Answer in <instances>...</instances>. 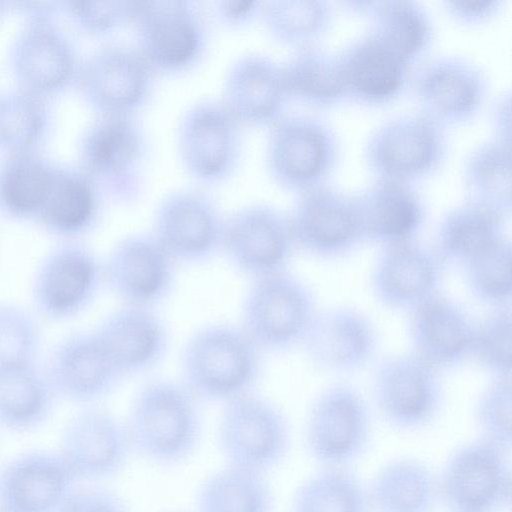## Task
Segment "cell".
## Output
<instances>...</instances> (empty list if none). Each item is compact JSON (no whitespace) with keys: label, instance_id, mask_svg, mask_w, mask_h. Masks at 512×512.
Returning <instances> with one entry per match:
<instances>
[{"label":"cell","instance_id":"obj_1","mask_svg":"<svg viewBox=\"0 0 512 512\" xmlns=\"http://www.w3.org/2000/svg\"><path fill=\"white\" fill-rule=\"evenodd\" d=\"M124 420L134 454L156 466L185 463L200 443L199 400L181 382H147L135 394Z\"/></svg>","mask_w":512,"mask_h":512},{"label":"cell","instance_id":"obj_2","mask_svg":"<svg viewBox=\"0 0 512 512\" xmlns=\"http://www.w3.org/2000/svg\"><path fill=\"white\" fill-rule=\"evenodd\" d=\"M261 354L240 326H203L183 348L181 383L199 401L224 404L254 391L261 373Z\"/></svg>","mask_w":512,"mask_h":512},{"label":"cell","instance_id":"obj_3","mask_svg":"<svg viewBox=\"0 0 512 512\" xmlns=\"http://www.w3.org/2000/svg\"><path fill=\"white\" fill-rule=\"evenodd\" d=\"M217 442L225 464L267 475L288 456L292 431L282 409L252 391L222 404Z\"/></svg>","mask_w":512,"mask_h":512},{"label":"cell","instance_id":"obj_4","mask_svg":"<svg viewBox=\"0 0 512 512\" xmlns=\"http://www.w3.org/2000/svg\"><path fill=\"white\" fill-rule=\"evenodd\" d=\"M510 451L477 436L457 446L437 474L448 512H504L511 500Z\"/></svg>","mask_w":512,"mask_h":512},{"label":"cell","instance_id":"obj_5","mask_svg":"<svg viewBox=\"0 0 512 512\" xmlns=\"http://www.w3.org/2000/svg\"><path fill=\"white\" fill-rule=\"evenodd\" d=\"M316 312L307 285L284 270L254 279L240 327L261 352L285 351L301 345Z\"/></svg>","mask_w":512,"mask_h":512},{"label":"cell","instance_id":"obj_6","mask_svg":"<svg viewBox=\"0 0 512 512\" xmlns=\"http://www.w3.org/2000/svg\"><path fill=\"white\" fill-rule=\"evenodd\" d=\"M372 439L370 409L354 387L334 384L316 397L306 418L304 445L319 468H351Z\"/></svg>","mask_w":512,"mask_h":512},{"label":"cell","instance_id":"obj_7","mask_svg":"<svg viewBox=\"0 0 512 512\" xmlns=\"http://www.w3.org/2000/svg\"><path fill=\"white\" fill-rule=\"evenodd\" d=\"M145 154V135L132 114H98L78 145L79 167L121 201L138 196Z\"/></svg>","mask_w":512,"mask_h":512},{"label":"cell","instance_id":"obj_8","mask_svg":"<svg viewBox=\"0 0 512 512\" xmlns=\"http://www.w3.org/2000/svg\"><path fill=\"white\" fill-rule=\"evenodd\" d=\"M339 153L334 129L318 118L281 116L270 124L266 166L273 180L287 190L300 193L326 183Z\"/></svg>","mask_w":512,"mask_h":512},{"label":"cell","instance_id":"obj_9","mask_svg":"<svg viewBox=\"0 0 512 512\" xmlns=\"http://www.w3.org/2000/svg\"><path fill=\"white\" fill-rule=\"evenodd\" d=\"M447 152L445 128L417 111L386 119L369 134L364 160L376 178L413 184L433 174Z\"/></svg>","mask_w":512,"mask_h":512},{"label":"cell","instance_id":"obj_10","mask_svg":"<svg viewBox=\"0 0 512 512\" xmlns=\"http://www.w3.org/2000/svg\"><path fill=\"white\" fill-rule=\"evenodd\" d=\"M104 283L102 261L80 240H61L39 261L30 295L38 317L71 320L94 301Z\"/></svg>","mask_w":512,"mask_h":512},{"label":"cell","instance_id":"obj_11","mask_svg":"<svg viewBox=\"0 0 512 512\" xmlns=\"http://www.w3.org/2000/svg\"><path fill=\"white\" fill-rule=\"evenodd\" d=\"M439 373L412 353L382 359L372 384L373 402L382 420L399 432L429 426L444 401Z\"/></svg>","mask_w":512,"mask_h":512},{"label":"cell","instance_id":"obj_12","mask_svg":"<svg viewBox=\"0 0 512 512\" xmlns=\"http://www.w3.org/2000/svg\"><path fill=\"white\" fill-rule=\"evenodd\" d=\"M57 451L80 483L116 477L134 454L125 420L98 404L81 407L66 421Z\"/></svg>","mask_w":512,"mask_h":512},{"label":"cell","instance_id":"obj_13","mask_svg":"<svg viewBox=\"0 0 512 512\" xmlns=\"http://www.w3.org/2000/svg\"><path fill=\"white\" fill-rule=\"evenodd\" d=\"M241 124L220 99H202L181 115L176 132L183 169L203 182H216L234 170L241 151Z\"/></svg>","mask_w":512,"mask_h":512},{"label":"cell","instance_id":"obj_14","mask_svg":"<svg viewBox=\"0 0 512 512\" xmlns=\"http://www.w3.org/2000/svg\"><path fill=\"white\" fill-rule=\"evenodd\" d=\"M295 247L288 216L272 205L248 204L225 217L221 250L253 279L286 270Z\"/></svg>","mask_w":512,"mask_h":512},{"label":"cell","instance_id":"obj_15","mask_svg":"<svg viewBox=\"0 0 512 512\" xmlns=\"http://www.w3.org/2000/svg\"><path fill=\"white\" fill-rule=\"evenodd\" d=\"M224 220L206 192L177 189L158 203L151 234L175 263H201L221 250Z\"/></svg>","mask_w":512,"mask_h":512},{"label":"cell","instance_id":"obj_16","mask_svg":"<svg viewBox=\"0 0 512 512\" xmlns=\"http://www.w3.org/2000/svg\"><path fill=\"white\" fill-rule=\"evenodd\" d=\"M131 23L137 35L136 48L153 71L183 70L203 49V24L189 1H136Z\"/></svg>","mask_w":512,"mask_h":512},{"label":"cell","instance_id":"obj_17","mask_svg":"<svg viewBox=\"0 0 512 512\" xmlns=\"http://www.w3.org/2000/svg\"><path fill=\"white\" fill-rule=\"evenodd\" d=\"M152 74L137 48L110 43L80 61L75 81L98 114H132L148 96Z\"/></svg>","mask_w":512,"mask_h":512},{"label":"cell","instance_id":"obj_18","mask_svg":"<svg viewBox=\"0 0 512 512\" xmlns=\"http://www.w3.org/2000/svg\"><path fill=\"white\" fill-rule=\"evenodd\" d=\"M288 218L295 246L316 257L342 256L361 241L353 194L327 183L298 193Z\"/></svg>","mask_w":512,"mask_h":512},{"label":"cell","instance_id":"obj_19","mask_svg":"<svg viewBox=\"0 0 512 512\" xmlns=\"http://www.w3.org/2000/svg\"><path fill=\"white\" fill-rule=\"evenodd\" d=\"M413 90L419 111L445 128L475 117L486 98L487 78L464 57L437 56L416 72Z\"/></svg>","mask_w":512,"mask_h":512},{"label":"cell","instance_id":"obj_20","mask_svg":"<svg viewBox=\"0 0 512 512\" xmlns=\"http://www.w3.org/2000/svg\"><path fill=\"white\" fill-rule=\"evenodd\" d=\"M102 266L104 283L127 305L151 308L174 284L175 261L151 233L120 239Z\"/></svg>","mask_w":512,"mask_h":512},{"label":"cell","instance_id":"obj_21","mask_svg":"<svg viewBox=\"0 0 512 512\" xmlns=\"http://www.w3.org/2000/svg\"><path fill=\"white\" fill-rule=\"evenodd\" d=\"M43 366L58 398L81 407L96 405L122 378L94 330L63 336Z\"/></svg>","mask_w":512,"mask_h":512},{"label":"cell","instance_id":"obj_22","mask_svg":"<svg viewBox=\"0 0 512 512\" xmlns=\"http://www.w3.org/2000/svg\"><path fill=\"white\" fill-rule=\"evenodd\" d=\"M79 484L57 449L23 451L0 469V509L60 512Z\"/></svg>","mask_w":512,"mask_h":512},{"label":"cell","instance_id":"obj_23","mask_svg":"<svg viewBox=\"0 0 512 512\" xmlns=\"http://www.w3.org/2000/svg\"><path fill=\"white\" fill-rule=\"evenodd\" d=\"M8 59L18 87L43 97L75 80L81 61L53 21H28L12 40Z\"/></svg>","mask_w":512,"mask_h":512},{"label":"cell","instance_id":"obj_24","mask_svg":"<svg viewBox=\"0 0 512 512\" xmlns=\"http://www.w3.org/2000/svg\"><path fill=\"white\" fill-rule=\"evenodd\" d=\"M309 362L329 373H350L365 366L377 346L373 323L348 307L317 311L301 343Z\"/></svg>","mask_w":512,"mask_h":512},{"label":"cell","instance_id":"obj_25","mask_svg":"<svg viewBox=\"0 0 512 512\" xmlns=\"http://www.w3.org/2000/svg\"><path fill=\"white\" fill-rule=\"evenodd\" d=\"M443 263L433 249L416 240L383 247L371 276L376 299L393 310H409L434 296Z\"/></svg>","mask_w":512,"mask_h":512},{"label":"cell","instance_id":"obj_26","mask_svg":"<svg viewBox=\"0 0 512 512\" xmlns=\"http://www.w3.org/2000/svg\"><path fill=\"white\" fill-rule=\"evenodd\" d=\"M353 196L361 241L385 247L415 240L422 229L425 207L413 184L376 178Z\"/></svg>","mask_w":512,"mask_h":512},{"label":"cell","instance_id":"obj_27","mask_svg":"<svg viewBox=\"0 0 512 512\" xmlns=\"http://www.w3.org/2000/svg\"><path fill=\"white\" fill-rule=\"evenodd\" d=\"M473 329L463 308L437 293L410 311L411 353L438 372L454 368L469 357Z\"/></svg>","mask_w":512,"mask_h":512},{"label":"cell","instance_id":"obj_28","mask_svg":"<svg viewBox=\"0 0 512 512\" xmlns=\"http://www.w3.org/2000/svg\"><path fill=\"white\" fill-rule=\"evenodd\" d=\"M287 99L281 63L266 54L245 53L225 72L220 100L241 125L272 124Z\"/></svg>","mask_w":512,"mask_h":512},{"label":"cell","instance_id":"obj_29","mask_svg":"<svg viewBox=\"0 0 512 512\" xmlns=\"http://www.w3.org/2000/svg\"><path fill=\"white\" fill-rule=\"evenodd\" d=\"M93 330L122 377L151 369L168 347L167 328L148 307L124 304Z\"/></svg>","mask_w":512,"mask_h":512},{"label":"cell","instance_id":"obj_30","mask_svg":"<svg viewBox=\"0 0 512 512\" xmlns=\"http://www.w3.org/2000/svg\"><path fill=\"white\" fill-rule=\"evenodd\" d=\"M345 97L366 105H383L403 90L410 65L369 32L337 53Z\"/></svg>","mask_w":512,"mask_h":512},{"label":"cell","instance_id":"obj_31","mask_svg":"<svg viewBox=\"0 0 512 512\" xmlns=\"http://www.w3.org/2000/svg\"><path fill=\"white\" fill-rule=\"evenodd\" d=\"M99 188L79 166L56 165L52 183L36 222L61 240H79L95 223Z\"/></svg>","mask_w":512,"mask_h":512},{"label":"cell","instance_id":"obj_32","mask_svg":"<svg viewBox=\"0 0 512 512\" xmlns=\"http://www.w3.org/2000/svg\"><path fill=\"white\" fill-rule=\"evenodd\" d=\"M59 400L43 364L0 369V430L25 434L52 416Z\"/></svg>","mask_w":512,"mask_h":512},{"label":"cell","instance_id":"obj_33","mask_svg":"<svg viewBox=\"0 0 512 512\" xmlns=\"http://www.w3.org/2000/svg\"><path fill=\"white\" fill-rule=\"evenodd\" d=\"M367 489L371 512H434L439 504L437 474L418 458L385 462Z\"/></svg>","mask_w":512,"mask_h":512},{"label":"cell","instance_id":"obj_34","mask_svg":"<svg viewBox=\"0 0 512 512\" xmlns=\"http://www.w3.org/2000/svg\"><path fill=\"white\" fill-rule=\"evenodd\" d=\"M508 218L466 199L449 209L437 228L434 252L442 263L463 265L505 238Z\"/></svg>","mask_w":512,"mask_h":512},{"label":"cell","instance_id":"obj_35","mask_svg":"<svg viewBox=\"0 0 512 512\" xmlns=\"http://www.w3.org/2000/svg\"><path fill=\"white\" fill-rule=\"evenodd\" d=\"M361 14L371 20L367 32L411 65L430 46L433 24L427 10L413 0L368 1Z\"/></svg>","mask_w":512,"mask_h":512},{"label":"cell","instance_id":"obj_36","mask_svg":"<svg viewBox=\"0 0 512 512\" xmlns=\"http://www.w3.org/2000/svg\"><path fill=\"white\" fill-rule=\"evenodd\" d=\"M287 98L315 108H328L345 97L337 53L309 44L281 63Z\"/></svg>","mask_w":512,"mask_h":512},{"label":"cell","instance_id":"obj_37","mask_svg":"<svg viewBox=\"0 0 512 512\" xmlns=\"http://www.w3.org/2000/svg\"><path fill=\"white\" fill-rule=\"evenodd\" d=\"M55 168L36 150L6 155L0 162V213L14 220L36 221Z\"/></svg>","mask_w":512,"mask_h":512},{"label":"cell","instance_id":"obj_38","mask_svg":"<svg viewBox=\"0 0 512 512\" xmlns=\"http://www.w3.org/2000/svg\"><path fill=\"white\" fill-rule=\"evenodd\" d=\"M511 142L490 138L467 155L462 180L466 199L509 217L512 208Z\"/></svg>","mask_w":512,"mask_h":512},{"label":"cell","instance_id":"obj_39","mask_svg":"<svg viewBox=\"0 0 512 512\" xmlns=\"http://www.w3.org/2000/svg\"><path fill=\"white\" fill-rule=\"evenodd\" d=\"M267 475L225 464L199 485L194 512H273Z\"/></svg>","mask_w":512,"mask_h":512},{"label":"cell","instance_id":"obj_40","mask_svg":"<svg viewBox=\"0 0 512 512\" xmlns=\"http://www.w3.org/2000/svg\"><path fill=\"white\" fill-rule=\"evenodd\" d=\"M290 512H371L367 484L351 468H319L296 488Z\"/></svg>","mask_w":512,"mask_h":512},{"label":"cell","instance_id":"obj_41","mask_svg":"<svg viewBox=\"0 0 512 512\" xmlns=\"http://www.w3.org/2000/svg\"><path fill=\"white\" fill-rule=\"evenodd\" d=\"M49 125L46 97L20 87L0 92V151L8 155L35 150Z\"/></svg>","mask_w":512,"mask_h":512},{"label":"cell","instance_id":"obj_42","mask_svg":"<svg viewBox=\"0 0 512 512\" xmlns=\"http://www.w3.org/2000/svg\"><path fill=\"white\" fill-rule=\"evenodd\" d=\"M260 11L272 37L297 47L314 44L334 19L333 6L326 0H270Z\"/></svg>","mask_w":512,"mask_h":512},{"label":"cell","instance_id":"obj_43","mask_svg":"<svg viewBox=\"0 0 512 512\" xmlns=\"http://www.w3.org/2000/svg\"><path fill=\"white\" fill-rule=\"evenodd\" d=\"M466 285L481 302L496 307L510 305L511 244L506 237L462 265Z\"/></svg>","mask_w":512,"mask_h":512},{"label":"cell","instance_id":"obj_44","mask_svg":"<svg viewBox=\"0 0 512 512\" xmlns=\"http://www.w3.org/2000/svg\"><path fill=\"white\" fill-rule=\"evenodd\" d=\"M43 334L35 312L0 302V369L39 362Z\"/></svg>","mask_w":512,"mask_h":512},{"label":"cell","instance_id":"obj_45","mask_svg":"<svg viewBox=\"0 0 512 512\" xmlns=\"http://www.w3.org/2000/svg\"><path fill=\"white\" fill-rule=\"evenodd\" d=\"M510 306L496 307L474 324L469 357L497 377L511 376Z\"/></svg>","mask_w":512,"mask_h":512},{"label":"cell","instance_id":"obj_46","mask_svg":"<svg viewBox=\"0 0 512 512\" xmlns=\"http://www.w3.org/2000/svg\"><path fill=\"white\" fill-rule=\"evenodd\" d=\"M480 437L508 450L512 447L511 376L495 378L480 394L474 410Z\"/></svg>","mask_w":512,"mask_h":512},{"label":"cell","instance_id":"obj_47","mask_svg":"<svg viewBox=\"0 0 512 512\" xmlns=\"http://www.w3.org/2000/svg\"><path fill=\"white\" fill-rule=\"evenodd\" d=\"M136 1H68L65 9L83 30L103 34L132 21Z\"/></svg>","mask_w":512,"mask_h":512},{"label":"cell","instance_id":"obj_48","mask_svg":"<svg viewBox=\"0 0 512 512\" xmlns=\"http://www.w3.org/2000/svg\"><path fill=\"white\" fill-rule=\"evenodd\" d=\"M60 512H130L121 495L102 483H80Z\"/></svg>","mask_w":512,"mask_h":512},{"label":"cell","instance_id":"obj_49","mask_svg":"<svg viewBox=\"0 0 512 512\" xmlns=\"http://www.w3.org/2000/svg\"><path fill=\"white\" fill-rule=\"evenodd\" d=\"M503 0H445L444 9L458 24L479 25L493 18L501 9Z\"/></svg>","mask_w":512,"mask_h":512},{"label":"cell","instance_id":"obj_50","mask_svg":"<svg viewBox=\"0 0 512 512\" xmlns=\"http://www.w3.org/2000/svg\"><path fill=\"white\" fill-rule=\"evenodd\" d=\"M261 8L255 0H221L216 3L217 14L230 25H241L249 21Z\"/></svg>","mask_w":512,"mask_h":512},{"label":"cell","instance_id":"obj_51","mask_svg":"<svg viewBox=\"0 0 512 512\" xmlns=\"http://www.w3.org/2000/svg\"><path fill=\"white\" fill-rule=\"evenodd\" d=\"M494 138L511 142V97L503 93L497 99L492 111Z\"/></svg>","mask_w":512,"mask_h":512},{"label":"cell","instance_id":"obj_52","mask_svg":"<svg viewBox=\"0 0 512 512\" xmlns=\"http://www.w3.org/2000/svg\"><path fill=\"white\" fill-rule=\"evenodd\" d=\"M16 7L28 17V21H52L55 13L61 8L60 3L50 1H20Z\"/></svg>","mask_w":512,"mask_h":512},{"label":"cell","instance_id":"obj_53","mask_svg":"<svg viewBox=\"0 0 512 512\" xmlns=\"http://www.w3.org/2000/svg\"><path fill=\"white\" fill-rule=\"evenodd\" d=\"M0 512H4L2 509H0Z\"/></svg>","mask_w":512,"mask_h":512},{"label":"cell","instance_id":"obj_54","mask_svg":"<svg viewBox=\"0 0 512 512\" xmlns=\"http://www.w3.org/2000/svg\"><path fill=\"white\" fill-rule=\"evenodd\" d=\"M0 7H1V3H0Z\"/></svg>","mask_w":512,"mask_h":512},{"label":"cell","instance_id":"obj_55","mask_svg":"<svg viewBox=\"0 0 512 512\" xmlns=\"http://www.w3.org/2000/svg\"><path fill=\"white\" fill-rule=\"evenodd\" d=\"M171 512H175V511H171Z\"/></svg>","mask_w":512,"mask_h":512}]
</instances>
